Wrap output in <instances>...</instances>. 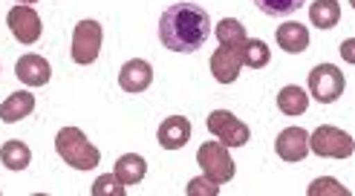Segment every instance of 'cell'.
<instances>
[{
	"mask_svg": "<svg viewBox=\"0 0 355 196\" xmlns=\"http://www.w3.org/2000/svg\"><path fill=\"white\" fill-rule=\"evenodd\" d=\"M211 38V15L193 3L180 0L171 3L159 17V41L171 52H197Z\"/></svg>",
	"mask_w": 355,
	"mask_h": 196,
	"instance_id": "6da1fadb",
	"label": "cell"
},
{
	"mask_svg": "<svg viewBox=\"0 0 355 196\" xmlns=\"http://www.w3.org/2000/svg\"><path fill=\"white\" fill-rule=\"evenodd\" d=\"M55 150L76 170H93L101 162V150L78 127H61L55 136Z\"/></svg>",
	"mask_w": 355,
	"mask_h": 196,
	"instance_id": "7a4b0ae2",
	"label": "cell"
},
{
	"mask_svg": "<svg viewBox=\"0 0 355 196\" xmlns=\"http://www.w3.org/2000/svg\"><path fill=\"white\" fill-rule=\"evenodd\" d=\"M197 165L202 168V173L208 176L211 182H217V185H225V182H232L234 179V159L228 156V148L220 145V141H205V145H200L197 150Z\"/></svg>",
	"mask_w": 355,
	"mask_h": 196,
	"instance_id": "3957f363",
	"label": "cell"
},
{
	"mask_svg": "<svg viewBox=\"0 0 355 196\" xmlns=\"http://www.w3.org/2000/svg\"><path fill=\"white\" fill-rule=\"evenodd\" d=\"M309 150L321 159H349L355 153V141L349 133L332 127V124H321L309 136Z\"/></svg>",
	"mask_w": 355,
	"mask_h": 196,
	"instance_id": "277c9868",
	"label": "cell"
},
{
	"mask_svg": "<svg viewBox=\"0 0 355 196\" xmlns=\"http://www.w3.org/2000/svg\"><path fill=\"white\" fill-rule=\"evenodd\" d=\"M344 87H347V78L335 64H318L309 73V93H312L315 101H321V104L338 101Z\"/></svg>",
	"mask_w": 355,
	"mask_h": 196,
	"instance_id": "5b68a950",
	"label": "cell"
},
{
	"mask_svg": "<svg viewBox=\"0 0 355 196\" xmlns=\"http://www.w3.org/2000/svg\"><path fill=\"white\" fill-rule=\"evenodd\" d=\"M208 133L225 148H243L245 141L252 139L248 124H243L234 113H228V110H214L208 116Z\"/></svg>",
	"mask_w": 355,
	"mask_h": 196,
	"instance_id": "8992f818",
	"label": "cell"
},
{
	"mask_svg": "<svg viewBox=\"0 0 355 196\" xmlns=\"http://www.w3.org/2000/svg\"><path fill=\"white\" fill-rule=\"evenodd\" d=\"M104 32L98 21H81L73 29V61L76 64H93L101 52Z\"/></svg>",
	"mask_w": 355,
	"mask_h": 196,
	"instance_id": "52a82bcc",
	"label": "cell"
},
{
	"mask_svg": "<svg viewBox=\"0 0 355 196\" xmlns=\"http://www.w3.org/2000/svg\"><path fill=\"white\" fill-rule=\"evenodd\" d=\"M6 24H9L12 35L17 38V44H24V46L35 44L41 38V32H44V24H41L38 12H35L32 6H24V3H17V6L9 9Z\"/></svg>",
	"mask_w": 355,
	"mask_h": 196,
	"instance_id": "ba28073f",
	"label": "cell"
},
{
	"mask_svg": "<svg viewBox=\"0 0 355 196\" xmlns=\"http://www.w3.org/2000/svg\"><path fill=\"white\" fill-rule=\"evenodd\" d=\"M275 150L283 162H304L309 153V133L304 127H286L275 139Z\"/></svg>",
	"mask_w": 355,
	"mask_h": 196,
	"instance_id": "9c48e42d",
	"label": "cell"
},
{
	"mask_svg": "<svg viewBox=\"0 0 355 196\" xmlns=\"http://www.w3.org/2000/svg\"><path fill=\"white\" fill-rule=\"evenodd\" d=\"M240 69H243L240 46H220L211 55V73H214L220 84H234L240 78Z\"/></svg>",
	"mask_w": 355,
	"mask_h": 196,
	"instance_id": "30bf717a",
	"label": "cell"
},
{
	"mask_svg": "<svg viewBox=\"0 0 355 196\" xmlns=\"http://www.w3.org/2000/svg\"><path fill=\"white\" fill-rule=\"evenodd\" d=\"M15 75L26 87H44L52 78V66L41 55H24V58H17V64H15Z\"/></svg>",
	"mask_w": 355,
	"mask_h": 196,
	"instance_id": "8fae6325",
	"label": "cell"
},
{
	"mask_svg": "<svg viewBox=\"0 0 355 196\" xmlns=\"http://www.w3.org/2000/svg\"><path fill=\"white\" fill-rule=\"evenodd\" d=\"M150 81H153V66L141 58L128 61L119 73V84H121L124 93H145L150 87Z\"/></svg>",
	"mask_w": 355,
	"mask_h": 196,
	"instance_id": "7c38bea8",
	"label": "cell"
},
{
	"mask_svg": "<svg viewBox=\"0 0 355 196\" xmlns=\"http://www.w3.org/2000/svg\"><path fill=\"white\" fill-rule=\"evenodd\" d=\"M156 139L165 150H180V148L188 145V139H191V121L185 116H171V118H165L162 124H159Z\"/></svg>",
	"mask_w": 355,
	"mask_h": 196,
	"instance_id": "4fadbf2b",
	"label": "cell"
},
{
	"mask_svg": "<svg viewBox=\"0 0 355 196\" xmlns=\"http://www.w3.org/2000/svg\"><path fill=\"white\" fill-rule=\"evenodd\" d=\"M275 41L283 52L297 55V52H304L309 46V29L304 24H280L275 32Z\"/></svg>",
	"mask_w": 355,
	"mask_h": 196,
	"instance_id": "5bb4252c",
	"label": "cell"
},
{
	"mask_svg": "<svg viewBox=\"0 0 355 196\" xmlns=\"http://www.w3.org/2000/svg\"><path fill=\"white\" fill-rule=\"evenodd\" d=\"M116 179L121 185H139L141 179H145V173H148V162L141 159L139 153H124L116 159Z\"/></svg>",
	"mask_w": 355,
	"mask_h": 196,
	"instance_id": "9a60e30c",
	"label": "cell"
},
{
	"mask_svg": "<svg viewBox=\"0 0 355 196\" xmlns=\"http://www.w3.org/2000/svg\"><path fill=\"white\" fill-rule=\"evenodd\" d=\"M32 110H35V96L26 93V90H17L0 104V118H3L6 124H15V121L26 118Z\"/></svg>",
	"mask_w": 355,
	"mask_h": 196,
	"instance_id": "2e32d148",
	"label": "cell"
},
{
	"mask_svg": "<svg viewBox=\"0 0 355 196\" xmlns=\"http://www.w3.org/2000/svg\"><path fill=\"white\" fill-rule=\"evenodd\" d=\"M306 107H309V93L300 90V87H295V84L283 87V90L277 93V110L283 116H304Z\"/></svg>",
	"mask_w": 355,
	"mask_h": 196,
	"instance_id": "e0dca14e",
	"label": "cell"
},
{
	"mask_svg": "<svg viewBox=\"0 0 355 196\" xmlns=\"http://www.w3.org/2000/svg\"><path fill=\"white\" fill-rule=\"evenodd\" d=\"M309 17L318 29H335L341 21V6L338 0H315L309 6Z\"/></svg>",
	"mask_w": 355,
	"mask_h": 196,
	"instance_id": "ac0fdd59",
	"label": "cell"
},
{
	"mask_svg": "<svg viewBox=\"0 0 355 196\" xmlns=\"http://www.w3.org/2000/svg\"><path fill=\"white\" fill-rule=\"evenodd\" d=\"M0 162H3L6 170H26L32 162V150L24 141H6V145L0 148Z\"/></svg>",
	"mask_w": 355,
	"mask_h": 196,
	"instance_id": "d6986e66",
	"label": "cell"
},
{
	"mask_svg": "<svg viewBox=\"0 0 355 196\" xmlns=\"http://www.w3.org/2000/svg\"><path fill=\"white\" fill-rule=\"evenodd\" d=\"M240 55H243V66L263 69L266 64L272 61V49H269V44L260 41V38H252V41L245 38L243 46H240Z\"/></svg>",
	"mask_w": 355,
	"mask_h": 196,
	"instance_id": "ffe728a7",
	"label": "cell"
},
{
	"mask_svg": "<svg viewBox=\"0 0 355 196\" xmlns=\"http://www.w3.org/2000/svg\"><path fill=\"white\" fill-rule=\"evenodd\" d=\"M217 41L223 46H243L245 41V24H240L237 17H223L217 24Z\"/></svg>",
	"mask_w": 355,
	"mask_h": 196,
	"instance_id": "44dd1931",
	"label": "cell"
},
{
	"mask_svg": "<svg viewBox=\"0 0 355 196\" xmlns=\"http://www.w3.org/2000/svg\"><path fill=\"white\" fill-rule=\"evenodd\" d=\"M306 0H254V6L269 15V17H286V15H295L297 9H304Z\"/></svg>",
	"mask_w": 355,
	"mask_h": 196,
	"instance_id": "7402d4cb",
	"label": "cell"
},
{
	"mask_svg": "<svg viewBox=\"0 0 355 196\" xmlns=\"http://www.w3.org/2000/svg\"><path fill=\"white\" fill-rule=\"evenodd\" d=\"M349 196V190L338 182L332 179V176H321V179H315L309 188H306V196Z\"/></svg>",
	"mask_w": 355,
	"mask_h": 196,
	"instance_id": "603a6c76",
	"label": "cell"
},
{
	"mask_svg": "<svg viewBox=\"0 0 355 196\" xmlns=\"http://www.w3.org/2000/svg\"><path fill=\"white\" fill-rule=\"evenodd\" d=\"M124 193H128V185H121L116 173H104L93 182V196H124Z\"/></svg>",
	"mask_w": 355,
	"mask_h": 196,
	"instance_id": "cb8c5ba5",
	"label": "cell"
},
{
	"mask_svg": "<svg viewBox=\"0 0 355 196\" xmlns=\"http://www.w3.org/2000/svg\"><path fill=\"white\" fill-rule=\"evenodd\" d=\"M185 193H188V196H220V185L211 182L208 176H197V179L188 182Z\"/></svg>",
	"mask_w": 355,
	"mask_h": 196,
	"instance_id": "d4e9b609",
	"label": "cell"
},
{
	"mask_svg": "<svg viewBox=\"0 0 355 196\" xmlns=\"http://www.w3.org/2000/svg\"><path fill=\"white\" fill-rule=\"evenodd\" d=\"M352 46H355L352 41H347V44H344V58H347V61H352Z\"/></svg>",
	"mask_w": 355,
	"mask_h": 196,
	"instance_id": "484cf974",
	"label": "cell"
},
{
	"mask_svg": "<svg viewBox=\"0 0 355 196\" xmlns=\"http://www.w3.org/2000/svg\"><path fill=\"white\" fill-rule=\"evenodd\" d=\"M17 3H24V6H29V3H35V0H17Z\"/></svg>",
	"mask_w": 355,
	"mask_h": 196,
	"instance_id": "4316f807",
	"label": "cell"
}]
</instances>
